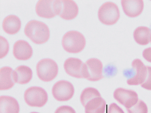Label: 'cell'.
Returning a JSON list of instances; mask_svg holds the SVG:
<instances>
[{"label":"cell","mask_w":151,"mask_h":113,"mask_svg":"<svg viewBox=\"0 0 151 113\" xmlns=\"http://www.w3.org/2000/svg\"><path fill=\"white\" fill-rule=\"evenodd\" d=\"M24 32L32 41L37 44L47 42L50 35L49 29L47 25L36 20H31L27 24Z\"/></svg>","instance_id":"obj_1"},{"label":"cell","mask_w":151,"mask_h":113,"mask_svg":"<svg viewBox=\"0 0 151 113\" xmlns=\"http://www.w3.org/2000/svg\"><path fill=\"white\" fill-rule=\"evenodd\" d=\"M62 45L66 51L70 53H78L81 51L85 46L86 41L84 36L76 31H70L63 36Z\"/></svg>","instance_id":"obj_2"},{"label":"cell","mask_w":151,"mask_h":113,"mask_svg":"<svg viewBox=\"0 0 151 113\" xmlns=\"http://www.w3.org/2000/svg\"><path fill=\"white\" fill-rule=\"evenodd\" d=\"M53 6L56 15L66 20L74 19L78 13V5L72 0H55Z\"/></svg>","instance_id":"obj_3"},{"label":"cell","mask_w":151,"mask_h":113,"mask_svg":"<svg viewBox=\"0 0 151 113\" xmlns=\"http://www.w3.org/2000/svg\"><path fill=\"white\" fill-rule=\"evenodd\" d=\"M37 76L41 80L48 82L53 80L57 76L58 67L56 63L50 59L40 60L36 66Z\"/></svg>","instance_id":"obj_4"},{"label":"cell","mask_w":151,"mask_h":113,"mask_svg":"<svg viewBox=\"0 0 151 113\" xmlns=\"http://www.w3.org/2000/svg\"><path fill=\"white\" fill-rule=\"evenodd\" d=\"M98 18L104 24L111 25L115 24L120 17V12L117 5L108 1L103 4L99 9Z\"/></svg>","instance_id":"obj_5"},{"label":"cell","mask_w":151,"mask_h":113,"mask_svg":"<svg viewBox=\"0 0 151 113\" xmlns=\"http://www.w3.org/2000/svg\"><path fill=\"white\" fill-rule=\"evenodd\" d=\"M103 64L99 59L92 58L83 64L82 69L83 78L91 81H96L103 78Z\"/></svg>","instance_id":"obj_6"},{"label":"cell","mask_w":151,"mask_h":113,"mask_svg":"<svg viewBox=\"0 0 151 113\" xmlns=\"http://www.w3.org/2000/svg\"><path fill=\"white\" fill-rule=\"evenodd\" d=\"M24 99L26 103L30 106L41 107L47 102L48 96L46 92L42 88L33 87L26 90Z\"/></svg>","instance_id":"obj_7"},{"label":"cell","mask_w":151,"mask_h":113,"mask_svg":"<svg viewBox=\"0 0 151 113\" xmlns=\"http://www.w3.org/2000/svg\"><path fill=\"white\" fill-rule=\"evenodd\" d=\"M74 89L72 84L65 80H60L53 87L52 93L54 98L59 101H65L73 96Z\"/></svg>","instance_id":"obj_8"},{"label":"cell","mask_w":151,"mask_h":113,"mask_svg":"<svg viewBox=\"0 0 151 113\" xmlns=\"http://www.w3.org/2000/svg\"><path fill=\"white\" fill-rule=\"evenodd\" d=\"M132 72L130 77L127 80V83L130 85L141 84L144 81L146 72V66L139 59H134L132 62Z\"/></svg>","instance_id":"obj_9"},{"label":"cell","mask_w":151,"mask_h":113,"mask_svg":"<svg viewBox=\"0 0 151 113\" xmlns=\"http://www.w3.org/2000/svg\"><path fill=\"white\" fill-rule=\"evenodd\" d=\"M114 97L126 109L136 103L138 100V95L135 92L121 88H118L115 90Z\"/></svg>","instance_id":"obj_10"},{"label":"cell","mask_w":151,"mask_h":113,"mask_svg":"<svg viewBox=\"0 0 151 113\" xmlns=\"http://www.w3.org/2000/svg\"><path fill=\"white\" fill-rule=\"evenodd\" d=\"M13 54L15 57L19 60L29 59L32 54V50L29 43L23 40H19L14 44Z\"/></svg>","instance_id":"obj_11"},{"label":"cell","mask_w":151,"mask_h":113,"mask_svg":"<svg viewBox=\"0 0 151 113\" xmlns=\"http://www.w3.org/2000/svg\"><path fill=\"white\" fill-rule=\"evenodd\" d=\"M121 4L124 12L130 17H135L139 15L144 7V2L142 0H122Z\"/></svg>","instance_id":"obj_12"},{"label":"cell","mask_w":151,"mask_h":113,"mask_svg":"<svg viewBox=\"0 0 151 113\" xmlns=\"http://www.w3.org/2000/svg\"><path fill=\"white\" fill-rule=\"evenodd\" d=\"M83 63L79 59L70 57L65 62L64 67L66 73L74 77L83 78L82 69Z\"/></svg>","instance_id":"obj_13"},{"label":"cell","mask_w":151,"mask_h":113,"mask_svg":"<svg viewBox=\"0 0 151 113\" xmlns=\"http://www.w3.org/2000/svg\"><path fill=\"white\" fill-rule=\"evenodd\" d=\"M55 0H40L37 3L35 7L37 15L41 17L50 19L55 17L53 4Z\"/></svg>","instance_id":"obj_14"},{"label":"cell","mask_w":151,"mask_h":113,"mask_svg":"<svg viewBox=\"0 0 151 113\" xmlns=\"http://www.w3.org/2000/svg\"><path fill=\"white\" fill-rule=\"evenodd\" d=\"M15 83L23 84L29 82L32 77V72L29 67L24 65L17 67L12 73Z\"/></svg>","instance_id":"obj_15"},{"label":"cell","mask_w":151,"mask_h":113,"mask_svg":"<svg viewBox=\"0 0 151 113\" xmlns=\"http://www.w3.org/2000/svg\"><path fill=\"white\" fill-rule=\"evenodd\" d=\"M19 106L17 100L11 97H0V113H19Z\"/></svg>","instance_id":"obj_16"},{"label":"cell","mask_w":151,"mask_h":113,"mask_svg":"<svg viewBox=\"0 0 151 113\" xmlns=\"http://www.w3.org/2000/svg\"><path fill=\"white\" fill-rule=\"evenodd\" d=\"M21 26V22L17 16L11 15L6 17L2 23L3 30L6 33L14 34L17 33Z\"/></svg>","instance_id":"obj_17"},{"label":"cell","mask_w":151,"mask_h":113,"mask_svg":"<svg viewBox=\"0 0 151 113\" xmlns=\"http://www.w3.org/2000/svg\"><path fill=\"white\" fill-rule=\"evenodd\" d=\"M12 69L10 67H5L0 70V89L6 90L12 88L14 84L12 77Z\"/></svg>","instance_id":"obj_18"},{"label":"cell","mask_w":151,"mask_h":113,"mask_svg":"<svg viewBox=\"0 0 151 113\" xmlns=\"http://www.w3.org/2000/svg\"><path fill=\"white\" fill-rule=\"evenodd\" d=\"M106 107L105 100L101 97L89 101L84 107L85 113H104Z\"/></svg>","instance_id":"obj_19"},{"label":"cell","mask_w":151,"mask_h":113,"mask_svg":"<svg viewBox=\"0 0 151 113\" xmlns=\"http://www.w3.org/2000/svg\"><path fill=\"white\" fill-rule=\"evenodd\" d=\"M151 29L146 26H140L136 28L133 33L135 41L139 44L146 45L150 41Z\"/></svg>","instance_id":"obj_20"},{"label":"cell","mask_w":151,"mask_h":113,"mask_svg":"<svg viewBox=\"0 0 151 113\" xmlns=\"http://www.w3.org/2000/svg\"><path fill=\"white\" fill-rule=\"evenodd\" d=\"M99 97H101L100 94L96 89L92 87H87L82 92L80 96V101L84 107L89 101Z\"/></svg>","instance_id":"obj_21"},{"label":"cell","mask_w":151,"mask_h":113,"mask_svg":"<svg viewBox=\"0 0 151 113\" xmlns=\"http://www.w3.org/2000/svg\"><path fill=\"white\" fill-rule=\"evenodd\" d=\"M126 109L128 113H148V112L146 104L139 99L136 103Z\"/></svg>","instance_id":"obj_22"},{"label":"cell","mask_w":151,"mask_h":113,"mask_svg":"<svg viewBox=\"0 0 151 113\" xmlns=\"http://www.w3.org/2000/svg\"><path fill=\"white\" fill-rule=\"evenodd\" d=\"M147 72L144 82L140 84L143 88L151 90V67L146 66Z\"/></svg>","instance_id":"obj_23"},{"label":"cell","mask_w":151,"mask_h":113,"mask_svg":"<svg viewBox=\"0 0 151 113\" xmlns=\"http://www.w3.org/2000/svg\"><path fill=\"white\" fill-rule=\"evenodd\" d=\"M0 59L3 58L7 54L9 49V45L7 40L0 36Z\"/></svg>","instance_id":"obj_24"},{"label":"cell","mask_w":151,"mask_h":113,"mask_svg":"<svg viewBox=\"0 0 151 113\" xmlns=\"http://www.w3.org/2000/svg\"><path fill=\"white\" fill-rule=\"evenodd\" d=\"M106 113H125L123 110L115 103H112L109 106Z\"/></svg>","instance_id":"obj_25"},{"label":"cell","mask_w":151,"mask_h":113,"mask_svg":"<svg viewBox=\"0 0 151 113\" xmlns=\"http://www.w3.org/2000/svg\"><path fill=\"white\" fill-rule=\"evenodd\" d=\"M55 113H76L71 107L68 106H63L58 107Z\"/></svg>","instance_id":"obj_26"},{"label":"cell","mask_w":151,"mask_h":113,"mask_svg":"<svg viewBox=\"0 0 151 113\" xmlns=\"http://www.w3.org/2000/svg\"><path fill=\"white\" fill-rule=\"evenodd\" d=\"M143 57L148 62H151V47L144 49L142 53Z\"/></svg>","instance_id":"obj_27"},{"label":"cell","mask_w":151,"mask_h":113,"mask_svg":"<svg viewBox=\"0 0 151 113\" xmlns=\"http://www.w3.org/2000/svg\"><path fill=\"white\" fill-rule=\"evenodd\" d=\"M150 41L151 43V35L150 38Z\"/></svg>","instance_id":"obj_28"},{"label":"cell","mask_w":151,"mask_h":113,"mask_svg":"<svg viewBox=\"0 0 151 113\" xmlns=\"http://www.w3.org/2000/svg\"><path fill=\"white\" fill-rule=\"evenodd\" d=\"M30 113H38V112H32Z\"/></svg>","instance_id":"obj_29"}]
</instances>
